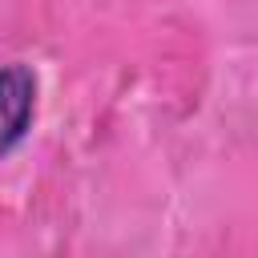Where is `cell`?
<instances>
[{"label": "cell", "mask_w": 258, "mask_h": 258, "mask_svg": "<svg viewBox=\"0 0 258 258\" xmlns=\"http://www.w3.org/2000/svg\"><path fill=\"white\" fill-rule=\"evenodd\" d=\"M32 105H36V81L24 64H8L0 69V153L12 149L32 121Z\"/></svg>", "instance_id": "1"}]
</instances>
